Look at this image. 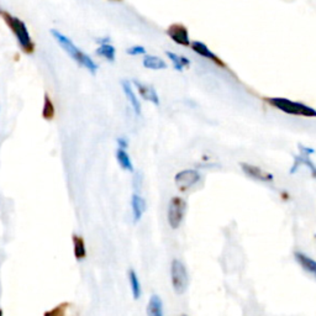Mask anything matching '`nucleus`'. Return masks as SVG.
Returning <instances> with one entry per match:
<instances>
[{"mask_svg": "<svg viewBox=\"0 0 316 316\" xmlns=\"http://www.w3.org/2000/svg\"><path fill=\"white\" fill-rule=\"evenodd\" d=\"M0 18L3 19V21L8 25L11 32L15 35L16 41H18L22 52L26 53V55H32L35 52V43L30 36L29 30H27V26L25 25L24 21L13 16L4 9H0Z\"/></svg>", "mask_w": 316, "mask_h": 316, "instance_id": "obj_1", "label": "nucleus"}, {"mask_svg": "<svg viewBox=\"0 0 316 316\" xmlns=\"http://www.w3.org/2000/svg\"><path fill=\"white\" fill-rule=\"evenodd\" d=\"M51 34H52V36L55 37L56 41L60 43L61 47L64 50V52L67 53V55L71 56V57L73 58V60L76 61L79 65H82V67H84V68L88 69V71L90 72L92 74L97 73V71H98L97 63H95L92 58L89 57L86 53H84L83 51L79 50L76 44L72 42V40H69L68 37L64 36V35L61 34L60 31H57V30H55V29L51 30Z\"/></svg>", "mask_w": 316, "mask_h": 316, "instance_id": "obj_2", "label": "nucleus"}, {"mask_svg": "<svg viewBox=\"0 0 316 316\" xmlns=\"http://www.w3.org/2000/svg\"><path fill=\"white\" fill-rule=\"evenodd\" d=\"M264 102L268 103L271 106L285 112L288 115L303 116V118H316V110L309 105L303 104L299 102H293L287 98L273 97L264 98Z\"/></svg>", "mask_w": 316, "mask_h": 316, "instance_id": "obj_3", "label": "nucleus"}, {"mask_svg": "<svg viewBox=\"0 0 316 316\" xmlns=\"http://www.w3.org/2000/svg\"><path fill=\"white\" fill-rule=\"evenodd\" d=\"M170 279L172 287L177 294H183L188 287V273L184 264L178 259H173L170 264Z\"/></svg>", "mask_w": 316, "mask_h": 316, "instance_id": "obj_4", "label": "nucleus"}, {"mask_svg": "<svg viewBox=\"0 0 316 316\" xmlns=\"http://www.w3.org/2000/svg\"><path fill=\"white\" fill-rule=\"evenodd\" d=\"M187 204L186 201L179 196H174L170 199L169 207H168V224L173 230L178 229L183 221L184 212H186Z\"/></svg>", "mask_w": 316, "mask_h": 316, "instance_id": "obj_5", "label": "nucleus"}, {"mask_svg": "<svg viewBox=\"0 0 316 316\" xmlns=\"http://www.w3.org/2000/svg\"><path fill=\"white\" fill-rule=\"evenodd\" d=\"M201 175L198 170L194 169H186V170H180L175 174L174 182L177 188L179 189L180 191H186L188 189H190L191 187L195 186L200 180Z\"/></svg>", "mask_w": 316, "mask_h": 316, "instance_id": "obj_6", "label": "nucleus"}, {"mask_svg": "<svg viewBox=\"0 0 316 316\" xmlns=\"http://www.w3.org/2000/svg\"><path fill=\"white\" fill-rule=\"evenodd\" d=\"M166 34H167V36L170 40H173L179 46H184V47L190 46L191 42L190 39H189V31L186 25L179 24V22L169 25L168 29L166 30Z\"/></svg>", "mask_w": 316, "mask_h": 316, "instance_id": "obj_7", "label": "nucleus"}, {"mask_svg": "<svg viewBox=\"0 0 316 316\" xmlns=\"http://www.w3.org/2000/svg\"><path fill=\"white\" fill-rule=\"evenodd\" d=\"M190 47L193 48L194 52L198 53V55H200L201 57L208 58V60L211 61L212 63H215V64H216L217 67H220V68L228 69V65H226V63H225L224 61L219 57V56L215 55V53L212 52L209 47H208L207 44L203 43V42L193 41L190 43Z\"/></svg>", "mask_w": 316, "mask_h": 316, "instance_id": "obj_8", "label": "nucleus"}, {"mask_svg": "<svg viewBox=\"0 0 316 316\" xmlns=\"http://www.w3.org/2000/svg\"><path fill=\"white\" fill-rule=\"evenodd\" d=\"M241 169L245 172V174L247 177L252 178L254 180H258V182H272L273 180V175L271 173L266 172V170L261 169L259 167H256V166L248 165V163H240Z\"/></svg>", "mask_w": 316, "mask_h": 316, "instance_id": "obj_9", "label": "nucleus"}, {"mask_svg": "<svg viewBox=\"0 0 316 316\" xmlns=\"http://www.w3.org/2000/svg\"><path fill=\"white\" fill-rule=\"evenodd\" d=\"M133 85L136 86L137 92L141 95V98L144 100H147V102L153 103L154 105H160V97L157 94L156 89L152 85H147V84L141 83L139 81H133Z\"/></svg>", "mask_w": 316, "mask_h": 316, "instance_id": "obj_10", "label": "nucleus"}, {"mask_svg": "<svg viewBox=\"0 0 316 316\" xmlns=\"http://www.w3.org/2000/svg\"><path fill=\"white\" fill-rule=\"evenodd\" d=\"M121 85H123L124 93H125L126 98H127V100L130 102L135 114H136V115H141V103H140V100L137 99L136 94H135V92H133L132 85H131L130 82L123 81L121 82Z\"/></svg>", "mask_w": 316, "mask_h": 316, "instance_id": "obj_11", "label": "nucleus"}, {"mask_svg": "<svg viewBox=\"0 0 316 316\" xmlns=\"http://www.w3.org/2000/svg\"><path fill=\"white\" fill-rule=\"evenodd\" d=\"M131 208H132L133 221L139 222L144 216L145 210H146L145 199L140 196L139 194H132V196H131Z\"/></svg>", "mask_w": 316, "mask_h": 316, "instance_id": "obj_12", "label": "nucleus"}, {"mask_svg": "<svg viewBox=\"0 0 316 316\" xmlns=\"http://www.w3.org/2000/svg\"><path fill=\"white\" fill-rule=\"evenodd\" d=\"M300 166H305V167H308L309 170L311 172V175H313L314 178H316V166L314 165L313 161L309 158V156H303V154L294 156V165H293V167L290 168V173H295Z\"/></svg>", "mask_w": 316, "mask_h": 316, "instance_id": "obj_13", "label": "nucleus"}, {"mask_svg": "<svg viewBox=\"0 0 316 316\" xmlns=\"http://www.w3.org/2000/svg\"><path fill=\"white\" fill-rule=\"evenodd\" d=\"M145 68L147 69H153V71H161V69L167 68V63L158 56H151L147 55L144 57L142 61Z\"/></svg>", "mask_w": 316, "mask_h": 316, "instance_id": "obj_14", "label": "nucleus"}, {"mask_svg": "<svg viewBox=\"0 0 316 316\" xmlns=\"http://www.w3.org/2000/svg\"><path fill=\"white\" fill-rule=\"evenodd\" d=\"M147 316H165L163 315V303L158 295H152L147 305Z\"/></svg>", "mask_w": 316, "mask_h": 316, "instance_id": "obj_15", "label": "nucleus"}, {"mask_svg": "<svg viewBox=\"0 0 316 316\" xmlns=\"http://www.w3.org/2000/svg\"><path fill=\"white\" fill-rule=\"evenodd\" d=\"M72 241H73L74 257H76L77 261H82V259H84L86 257V247L84 238L82 236L73 235L72 236Z\"/></svg>", "mask_w": 316, "mask_h": 316, "instance_id": "obj_16", "label": "nucleus"}, {"mask_svg": "<svg viewBox=\"0 0 316 316\" xmlns=\"http://www.w3.org/2000/svg\"><path fill=\"white\" fill-rule=\"evenodd\" d=\"M128 282H130L131 292H132V296L135 300H139L141 298L142 290H141V283H140L139 277H137L136 272L133 269H128Z\"/></svg>", "mask_w": 316, "mask_h": 316, "instance_id": "obj_17", "label": "nucleus"}, {"mask_svg": "<svg viewBox=\"0 0 316 316\" xmlns=\"http://www.w3.org/2000/svg\"><path fill=\"white\" fill-rule=\"evenodd\" d=\"M294 257H295L296 262H298V263L300 264V266L303 267L305 271H308V272H310V273L316 272V261L315 259L310 258V257L306 256V254H304V253H301V252H295V253H294Z\"/></svg>", "mask_w": 316, "mask_h": 316, "instance_id": "obj_18", "label": "nucleus"}, {"mask_svg": "<svg viewBox=\"0 0 316 316\" xmlns=\"http://www.w3.org/2000/svg\"><path fill=\"white\" fill-rule=\"evenodd\" d=\"M56 114V109H55V104H53L52 99L50 98V95L46 93L43 97V107H42V118L44 120H52L55 118Z\"/></svg>", "mask_w": 316, "mask_h": 316, "instance_id": "obj_19", "label": "nucleus"}, {"mask_svg": "<svg viewBox=\"0 0 316 316\" xmlns=\"http://www.w3.org/2000/svg\"><path fill=\"white\" fill-rule=\"evenodd\" d=\"M116 160H118L119 165H120V167L123 168L124 170L133 172V165L132 162H131V158L127 152H126V149L118 148V151H116Z\"/></svg>", "mask_w": 316, "mask_h": 316, "instance_id": "obj_20", "label": "nucleus"}, {"mask_svg": "<svg viewBox=\"0 0 316 316\" xmlns=\"http://www.w3.org/2000/svg\"><path fill=\"white\" fill-rule=\"evenodd\" d=\"M98 56L100 57H104L105 60L109 61V62H114L115 61V53L116 50L114 46H111L110 43H105V44H100V47L95 51Z\"/></svg>", "mask_w": 316, "mask_h": 316, "instance_id": "obj_21", "label": "nucleus"}, {"mask_svg": "<svg viewBox=\"0 0 316 316\" xmlns=\"http://www.w3.org/2000/svg\"><path fill=\"white\" fill-rule=\"evenodd\" d=\"M69 308V303L67 301H63V303L58 304L57 306H55L51 310L44 311L43 316H65L67 315V310Z\"/></svg>", "mask_w": 316, "mask_h": 316, "instance_id": "obj_22", "label": "nucleus"}, {"mask_svg": "<svg viewBox=\"0 0 316 316\" xmlns=\"http://www.w3.org/2000/svg\"><path fill=\"white\" fill-rule=\"evenodd\" d=\"M166 55H167V57L172 61L174 69H177L178 72L183 71L184 65H183V63H182V56H178V55H175V53L169 52V51H167V52H166Z\"/></svg>", "mask_w": 316, "mask_h": 316, "instance_id": "obj_23", "label": "nucleus"}, {"mask_svg": "<svg viewBox=\"0 0 316 316\" xmlns=\"http://www.w3.org/2000/svg\"><path fill=\"white\" fill-rule=\"evenodd\" d=\"M126 53L130 56L145 55V53H146V50H145L144 46H132V47H130L126 50Z\"/></svg>", "mask_w": 316, "mask_h": 316, "instance_id": "obj_24", "label": "nucleus"}, {"mask_svg": "<svg viewBox=\"0 0 316 316\" xmlns=\"http://www.w3.org/2000/svg\"><path fill=\"white\" fill-rule=\"evenodd\" d=\"M298 148H299V151H300V154H303V156L310 157V154H313L314 152H315V149L314 148H311V147H306V146H304V145H299Z\"/></svg>", "mask_w": 316, "mask_h": 316, "instance_id": "obj_25", "label": "nucleus"}, {"mask_svg": "<svg viewBox=\"0 0 316 316\" xmlns=\"http://www.w3.org/2000/svg\"><path fill=\"white\" fill-rule=\"evenodd\" d=\"M118 145H119V148L126 149V148H127V146H128V142H127V140L124 139V137H119V139H118Z\"/></svg>", "mask_w": 316, "mask_h": 316, "instance_id": "obj_26", "label": "nucleus"}, {"mask_svg": "<svg viewBox=\"0 0 316 316\" xmlns=\"http://www.w3.org/2000/svg\"><path fill=\"white\" fill-rule=\"evenodd\" d=\"M109 41H110V39H98L97 40V42L98 43H100V44H105V43H109Z\"/></svg>", "mask_w": 316, "mask_h": 316, "instance_id": "obj_27", "label": "nucleus"}, {"mask_svg": "<svg viewBox=\"0 0 316 316\" xmlns=\"http://www.w3.org/2000/svg\"><path fill=\"white\" fill-rule=\"evenodd\" d=\"M0 316H3V310L0 309Z\"/></svg>", "mask_w": 316, "mask_h": 316, "instance_id": "obj_28", "label": "nucleus"}, {"mask_svg": "<svg viewBox=\"0 0 316 316\" xmlns=\"http://www.w3.org/2000/svg\"><path fill=\"white\" fill-rule=\"evenodd\" d=\"M110 1H123V0H110Z\"/></svg>", "mask_w": 316, "mask_h": 316, "instance_id": "obj_29", "label": "nucleus"}, {"mask_svg": "<svg viewBox=\"0 0 316 316\" xmlns=\"http://www.w3.org/2000/svg\"><path fill=\"white\" fill-rule=\"evenodd\" d=\"M179 316H188V315H186V314H182V315H179Z\"/></svg>", "mask_w": 316, "mask_h": 316, "instance_id": "obj_30", "label": "nucleus"}, {"mask_svg": "<svg viewBox=\"0 0 316 316\" xmlns=\"http://www.w3.org/2000/svg\"><path fill=\"white\" fill-rule=\"evenodd\" d=\"M315 274H316V272H315Z\"/></svg>", "mask_w": 316, "mask_h": 316, "instance_id": "obj_31", "label": "nucleus"}]
</instances>
